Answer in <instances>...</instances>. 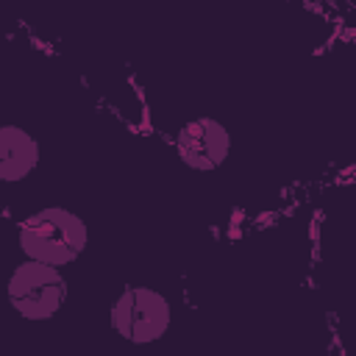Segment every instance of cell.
I'll list each match as a JSON object with an SVG mask.
<instances>
[{"instance_id": "2", "label": "cell", "mask_w": 356, "mask_h": 356, "mask_svg": "<svg viewBox=\"0 0 356 356\" xmlns=\"http://www.w3.org/2000/svg\"><path fill=\"white\" fill-rule=\"evenodd\" d=\"M6 295L17 317L28 323H47L64 309L70 284L64 278V267L22 256L6 281Z\"/></svg>"}, {"instance_id": "3", "label": "cell", "mask_w": 356, "mask_h": 356, "mask_svg": "<svg viewBox=\"0 0 356 356\" xmlns=\"http://www.w3.org/2000/svg\"><path fill=\"white\" fill-rule=\"evenodd\" d=\"M108 325L131 345H153L164 339L172 325V303L156 286L128 284L108 306Z\"/></svg>"}, {"instance_id": "4", "label": "cell", "mask_w": 356, "mask_h": 356, "mask_svg": "<svg viewBox=\"0 0 356 356\" xmlns=\"http://www.w3.org/2000/svg\"><path fill=\"white\" fill-rule=\"evenodd\" d=\"M172 147L184 167L195 172H214L228 161L234 136L222 120L200 114L178 125V131L172 134Z\"/></svg>"}, {"instance_id": "1", "label": "cell", "mask_w": 356, "mask_h": 356, "mask_svg": "<svg viewBox=\"0 0 356 356\" xmlns=\"http://www.w3.org/2000/svg\"><path fill=\"white\" fill-rule=\"evenodd\" d=\"M17 248L28 259L70 267L89 248V222L67 206H42L17 222Z\"/></svg>"}, {"instance_id": "5", "label": "cell", "mask_w": 356, "mask_h": 356, "mask_svg": "<svg viewBox=\"0 0 356 356\" xmlns=\"http://www.w3.org/2000/svg\"><path fill=\"white\" fill-rule=\"evenodd\" d=\"M39 161H42L39 139L19 122H3L0 125V181L8 186L22 184L25 178L33 175Z\"/></svg>"}]
</instances>
